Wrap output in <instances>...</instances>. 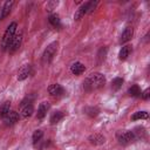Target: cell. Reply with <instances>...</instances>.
Masks as SVG:
<instances>
[{
	"mask_svg": "<svg viewBox=\"0 0 150 150\" xmlns=\"http://www.w3.org/2000/svg\"><path fill=\"white\" fill-rule=\"evenodd\" d=\"M105 83V77L101 73H93L90 74L83 82V88L87 91H93L96 89H100L104 86Z\"/></svg>",
	"mask_w": 150,
	"mask_h": 150,
	"instance_id": "6da1fadb",
	"label": "cell"
},
{
	"mask_svg": "<svg viewBox=\"0 0 150 150\" xmlns=\"http://www.w3.org/2000/svg\"><path fill=\"white\" fill-rule=\"evenodd\" d=\"M16 28H18V25L16 22H11L8 25V27L6 28L4 35H2V39H1V50H6L8 48V45L9 42L12 41V39L14 38L15 35V32H16Z\"/></svg>",
	"mask_w": 150,
	"mask_h": 150,
	"instance_id": "7a4b0ae2",
	"label": "cell"
},
{
	"mask_svg": "<svg viewBox=\"0 0 150 150\" xmlns=\"http://www.w3.org/2000/svg\"><path fill=\"white\" fill-rule=\"evenodd\" d=\"M57 46H59L57 41H54V42H52V43H49V45L47 46V48L45 49V52H43V54H42V62H43V63H49V62L53 60V57H54L55 54H56Z\"/></svg>",
	"mask_w": 150,
	"mask_h": 150,
	"instance_id": "3957f363",
	"label": "cell"
},
{
	"mask_svg": "<svg viewBox=\"0 0 150 150\" xmlns=\"http://www.w3.org/2000/svg\"><path fill=\"white\" fill-rule=\"evenodd\" d=\"M116 137H117V141L120 144H129L131 143L134 139H135V132L134 131H129V130H125V131H118L116 134Z\"/></svg>",
	"mask_w": 150,
	"mask_h": 150,
	"instance_id": "277c9868",
	"label": "cell"
},
{
	"mask_svg": "<svg viewBox=\"0 0 150 150\" xmlns=\"http://www.w3.org/2000/svg\"><path fill=\"white\" fill-rule=\"evenodd\" d=\"M21 42H22V33H19V34H15L14 35V38L12 39V41L9 42V45H8V52L11 53V54H13V53H15L19 48H20V46H21Z\"/></svg>",
	"mask_w": 150,
	"mask_h": 150,
	"instance_id": "5b68a950",
	"label": "cell"
},
{
	"mask_svg": "<svg viewBox=\"0 0 150 150\" xmlns=\"http://www.w3.org/2000/svg\"><path fill=\"white\" fill-rule=\"evenodd\" d=\"M48 93H49L52 96H54V97H59V96L63 95L64 89H63V87H62L61 84H59V83H53V84H50V86L48 87Z\"/></svg>",
	"mask_w": 150,
	"mask_h": 150,
	"instance_id": "8992f818",
	"label": "cell"
},
{
	"mask_svg": "<svg viewBox=\"0 0 150 150\" xmlns=\"http://www.w3.org/2000/svg\"><path fill=\"white\" fill-rule=\"evenodd\" d=\"M19 121V114L16 111H11L4 117V122L6 125H13Z\"/></svg>",
	"mask_w": 150,
	"mask_h": 150,
	"instance_id": "52a82bcc",
	"label": "cell"
},
{
	"mask_svg": "<svg viewBox=\"0 0 150 150\" xmlns=\"http://www.w3.org/2000/svg\"><path fill=\"white\" fill-rule=\"evenodd\" d=\"M30 73H32V67H30V64H25L23 67L20 68V70H19V73H18V80H19V81L26 80V79L30 75Z\"/></svg>",
	"mask_w": 150,
	"mask_h": 150,
	"instance_id": "ba28073f",
	"label": "cell"
},
{
	"mask_svg": "<svg viewBox=\"0 0 150 150\" xmlns=\"http://www.w3.org/2000/svg\"><path fill=\"white\" fill-rule=\"evenodd\" d=\"M88 141L93 145H102L105 142V137L101 134H93L88 137Z\"/></svg>",
	"mask_w": 150,
	"mask_h": 150,
	"instance_id": "9c48e42d",
	"label": "cell"
},
{
	"mask_svg": "<svg viewBox=\"0 0 150 150\" xmlns=\"http://www.w3.org/2000/svg\"><path fill=\"white\" fill-rule=\"evenodd\" d=\"M87 13H88V1L84 2V4H82V5L76 9V12H75V14H74V20H76V21L81 20V19L84 16V14H87Z\"/></svg>",
	"mask_w": 150,
	"mask_h": 150,
	"instance_id": "30bf717a",
	"label": "cell"
},
{
	"mask_svg": "<svg viewBox=\"0 0 150 150\" xmlns=\"http://www.w3.org/2000/svg\"><path fill=\"white\" fill-rule=\"evenodd\" d=\"M33 112H34V107H33L32 103H28V104H25V105L21 107V112H20V115H21L22 118H28V117H30V116L33 115Z\"/></svg>",
	"mask_w": 150,
	"mask_h": 150,
	"instance_id": "8fae6325",
	"label": "cell"
},
{
	"mask_svg": "<svg viewBox=\"0 0 150 150\" xmlns=\"http://www.w3.org/2000/svg\"><path fill=\"white\" fill-rule=\"evenodd\" d=\"M49 109V103L48 102H42L40 103L39 108H38V112H36V118L38 120H42L46 115H47V111Z\"/></svg>",
	"mask_w": 150,
	"mask_h": 150,
	"instance_id": "7c38bea8",
	"label": "cell"
},
{
	"mask_svg": "<svg viewBox=\"0 0 150 150\" xmlns=\"http://www.w3.org/2000/svg\"><path fill=\"white\" fill-rule=\"evenodd\" d=\"M132 35H134V29H132L131 27H127V28L123 30V33L121 34L120 42H121V43H125V42H128L129 40H131Z\"/></svg>",
	"mask_w": 150,
	"mask_h": 150,
	"instance_id": "4fadbf2b",
	"label": "cell"
},
{
	"mask_svg": "<svg viewBox=\"0 0 150 150\" xmlns=\"http://www.w3.org/2000/svg\"><path fill=\"white\" fill-rule=\"evenodd\" d=\"M13 5H14V1H12V0H9V1H6V2L4 4V6H2V9H1L0 20L5 19L7 15H9V13H11V11H12V7H13Z\"/></svg>",
	"mask_w": 150,
	"mask_h": 150,
	"instance_id": "5bb4252c",
	"label": "cell"
},
{
	"mask_svg": "<svg viewBox=\"0 0 150 150\" xmlns=\"http://www.w3.org/2000/svg\"><path fill=\"white\" fill-rule=\"evenodd\" d=\"M84 70H86V67H84V64L81 63V62H74V63L70 66V71H71V74H74V75H81L82 73H84Z\"/></svg>",
	"mask_w": 150,
	"mask_h": 150,
	"instance_id": "9a60e30c",
	"label": "cell"
},
{
	"mask_svg": "<svg viewBox=\"0 0 150 150\" xmlns=\"http://www.w3.org/2000/svg\"><path fill=\"white\" fill-rule=\"evenodd\" d=\"M130 53H131V46L127 45V46H124V47L121 48V50L118 53V59L120 60H125L130 55Z\"/></svg>",
	"mask_w": 150,
	"mask_h": 150,
	"instance_id": "2e32d148",
	"label": "cell"
},
{
	"mask_svg": "<svg viewBox=\"0 0 150 150\" xmlns=\"http://www.w3.org/2000/svg\"><path fill=\"white\" fill-rule=\"evenodd\" d=\"M48 21H49V23H50L53 27H55V28H60V27H61V20H60V18H59L57 14H52V15L48 18Z\"/></svg>",
	"mask_w": 150,
	"mask_h": 150,
	"instance_id": "e0dca14e",
	"label": "cell"
},
{
	"mask_svg": "<svg viewBox=\"0 0 150 150\" xmlns=\"http://www.w3.org/2000/svg\"><path fill=\"white\" fill-rule=\"evenodd\" d=\"M63 118V112L62 111H54L52 115H50V123L52 124H56V123H59L61 120Z\"/></svg>",
	"mask_w": 150,
	"mask_h": 150,
	"instance_id": "ac0fdd59",
	"label": "cell"
},
{
	"mask_svg": "<svg viewBox=\"0 0 150 150\" xmlns=\"http://www.w3.org/2000/svg\"><path fill=\"white\" fill-rule=\"evenodd\" d=\"M9 108H11V102L9 101H5L1 105H0V117H5L8 112H9Z\"/></svg>",
	"mask_w": 150,
	"mask_h": 150,
	"instance_id": "d6986e66",
	"label": "cell"
},
{
	"mask_svg": "<svg viewBox=\"0 0 150 150\" xmlns=\"http://www.w3.org/2000/svg\"><path fill=\"white\" fill-rule=\"evenodd\" d=\"M141 89H139V87L137 86V84H134V86H131L129 89H128V94L130 95V96H132V97H138V96H141Z\"/></svg>",
	"mask_w": 150,
	"mask_h": 150,
	"instance_id": "ffe728a7",
	"label": "cell"
},
{
	"mask_svg": "<svg viewBox=\"0 0 150 150\" xmlns=\"http://www.w3.org/2000/svg\"><path fill=\"white\" fill-rule=\"evenodd\" d=\"M149 117L148 111H136L134 112V115L131 116L132 121H137V120H146Z\"/></svg>",
	"mask_w": 150,
	"mask_h": 150,
	"instance_id": "44dd1931",
	"label": "cell"
},
{
	"mask_svg": "<svg viewBox=\"0 0 150 150\" xmlns=\"http://www.w3.org/2000/svg\"><path fill=\"white\" fill-rule=\"evenodd\" d=\"M42 136H43V131H42V130H40V129L35 130V131H34V134H33V136H32L33 144H34V145H36V144H38V143L41 141Z\"/></svg>",
	"mask_w": 150,
	"mask_h": 150,
	"instance_id": "7402d4cb",
	"label": "cell"
},
{
	"mask_svg": "<svg viewBox=\"0 0 150 150\" xmlns=\"http://www.w3.org/2000/svg\"><path fill=\"white\" fill-rule=\"evenodd\" d=\"M84 111H86L87 115L90 116V117H95V116H97L98 112H100L98 108H96V107H87V108L84 109Z\"/></svg>",
	"mask_w": 150,
	"mask_h": 150,
	"instance_id": "603a6c76",
	"label": "cell"
},
{
	"mask_svg": "<svg viewBox=\"0 0 150 150\" xmlns=\"http://www.w3.org/2000/svg\"><path fill=\"white\" fill-rule=\"evenodd\" d=\"M122 83H123V79H121V77H115V79L111 81V88L115 89V90H117V89L121 88Z\"/></svg>",
	"mask_w": 150,
	"mask_h": 150,
	"instance_id": "cb8c5ba5",
	"label": "cell"
},
{
	"mask_svg": "<svg viewBox=\"0 0 150 150\" xmlns=\"http://www.w3.org/2000/svg\"><path fill=\"white\" fill-rule=\"evenodd\" d=\"M105 54H107V48H101L100 52H98V54H97V63L98 64H101L104 61Z\"/></svg>",
	"mask_w": 150,
	"mask_h": 150,
	"instance_id": "d4e9b609",
	"label": "cell"
},
{
	"mask_svg": "<svg viewBox=\"0 0 150 150\" xmlns=\"http://www.w3.org/2000/svg\"><path fill=\"white\" fill-rule=\"evenodd\" d=\"M97 4H98V1H88V13L89 12H93L96 8Z\"/></svg>",
	"mask_w": 150,
	"mask_h": 150,
	"instance_id": "484cf974",
	"label": "cell"
},
{
	"mask_svg": "<svg viewBox=\"0 0 150 150\" xmlns=\"http://www.w3.org/2000/svg\"><path fill=\"white\" fill-rule=\"evenodd\" d=\"M141 96H142V98H143V100H148V98H149V96H150V89H149V88H146L143 93H141Z\"/></svg>",
	"mask_w": 150,
	"mask_h": 150,
	"instance_id": "4316f807",
	"label": "cell"
},
{
	"mask_svg": "<svg viewBox=\"0 0 150 150\" xmlns=\"http://www.w3.org/2000/svg\"><path fill=\"white\" fill-rule=\"evenodd\" d=\"M56 5H57V1H56V2H55V1H52V2H48V4H47V7H46V8H47L48 12H50V11L54 9V6H56Z\"/></svg>",
	"mask_w": 150,
	"mask_h": 150,
	"instance_id": "83f0119b",
	"label": "cell"
}]
</instances>
